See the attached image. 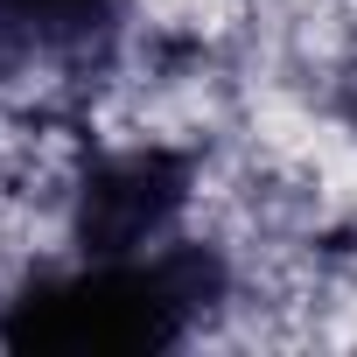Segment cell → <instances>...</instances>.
Segmentation results:
<instances>
[{"instance_id": "cell-3", "label": "cell", "mask_w": 357, "mask_h": 357, "mask_svg": "<svg viewBox=\"0 0 357 357\" xmlns=\"http://www.w3.org/2000/svg\"><path fill=\"white\" fill-rule=\"evenodd\" d=\"M126 29V0H0V98L8 105H70L84 98Z\"/></svg>"}, {"instance_id": "cell-2", "label": "cell", "mask_w": 357, "mask_h": 357, "mask_svg": "<svg viewBox=\"0 0 357 357\" xmlns=\"http://www.w3.org/2000/svg\"><path fill=\"white\" fill-rule=\"evenodd\" d=\"M197 197L190 147H105L77 168L70 190V245L77 259H133L183 238V211Z\"/></svg>"}, {"instance_id": "cell-4", "label": "cell", "mask_w": 357, "mask_h": 357, "mask_svg": "<svg viewBox=\"0 0 357 357\" xmlns=\"http://www.w3.org/2000/svg\"><path fill=\"white\" fill-rule=\"evenodd\" d=\"M343 119L357 126V63H350V77H343Z\"/></svg>"}, {"instance_id": "cell-1", "label": "cell", "mask_w": 357, "mask_h": 357, "mask_svg": "<svg viewBox=\"0 0 357 357\" xmlns=\"http://www.w3.org/2000/svg\"><path fill=\"white\" fill-rule=\"evenodd\" d=\"M231 294L225 252L197 238H168L133 259H77L63 273H36L0 308L8 350H112V357H154L183 350Z\"/></svg>"}]
</instances>
